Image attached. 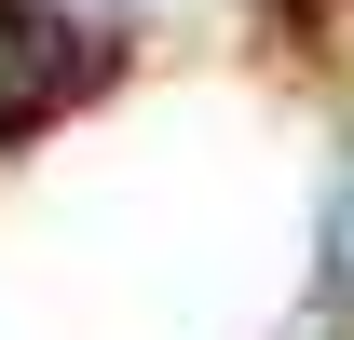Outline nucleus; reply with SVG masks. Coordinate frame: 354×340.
<instances>
[]
</instances>
